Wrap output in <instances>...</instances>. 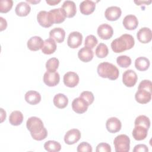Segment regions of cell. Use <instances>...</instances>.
Returning a JSON list of instances; mask_svg holds the SVG:
<instances>
[{
  "label": "cell",
  "instance_id": "cell-1",
  "mask_svg": "<svg viewBox=\"0 0 152 152\" xmlns=\"http://www.w3.org/2000/svg\"><path fill=\"white\" fill-rule=\"evenodd\" d=\"M26 126L32 138L36 141H42L48 135V131L44 126L43 121L38 117L29 118L26 122Z\"/></svg>",
  "mask_w": 152,
  "mask_h": 152
},
{
  "label": "cell",
  "instance_id": "cell-2",
  "mask_svg": "<svg viewBox=\"0 0 152 152\" xmlns=\"http://www.w3.org/2000/svg\"><path fill=\"white\" fill-rule=\"evenodd\" d=\"M135 44L133 36L129 34H124L114 39L111 43V48L115 53H121L131 49Z\"/></svg>",
  "mask_w": 152,
  "mask_h": 152
},
{
  "label": "cell",
  "instance_id": "cell-3",
  "mask_svg": "<svg viewBox=\"0 0 152 152\" xmlns=\"http://www.w3.org/2000/svg\"><path fill=\"white\" fill-rule=\"evenodd\" d=\"M97 71L100 77L111 80H116L119 75L118 68L115 65L107 62L100 63L97 66Z\"/></svg>",
  "mask_w": 152,
  "mask_h": 152
},
{
  "label": "cell",
  "instance_id": "cell-4",
  "mask_svg": "<svg viewBox=\"0 0 152 152\" xmlns=\"http://www.w3.org/2000/svg\"><path fill=\"white\" fill-rule=\"evenodd\" d=\"M116 152H128L130 150V139L125 134L116 136L113 140Z\"/></svg>",
  "mask_w": 152,
  "mask_h": 152
},
{
  "label": "cell",
  "instance_id": "cell-5",
  "mask_svg": "<svg viewBox=\"0 0 152 152\" xmlns=\"http://www.w3.org/2000/svg\"><path fill=\"white\" fill-rule=\"evenodd\" d=\"M138 80L136 72L132 69L126 70L122 74V82L124 84L128 87L135 86Z\"/></svg>",
  "mask_w": 152,
  "mask_h": 152
},
{
  "label": "cell",
  "instance_id": "cell-6",
  "mask_svg": "<svg viewBox=\"0 0 152 152\" xmlns=\"http://www.w3.org/2000/svg\"><path fill=\"white\" fill-rule=\"evenodd\" d=\"M43 80L44 83L49 87L56 86L60 81V76L58 72L46 71L44 75Z\"/></svg>",
  "mask_w": 152,
  "mask_h": 152
},
{
  "label": "cell",
  "instance_id": "cell-7",
  "mask_svg": "<svg viewBox=\"0 0 152 152\" xmlns=\"http://www.w3.org/2000/svg\"><path fill=\"white\" fill-rule=\"evenodd\" d=\"M83 41V35L78 31H72L68 35L67 39L68 46L72 49H75L79 47Z\"/></svg>",
  "mask_w": 152,
  "mask_h": 152
},
{
  "label": "cell",
  "instance_id": "cell-8",
  "mask_svg": "<svg viewBox=\"0 0 152 152\" xmlns=\"http://www.w3.org/2000/svg\"><path fill=\"white\" fill-rule=\"evenodd\" d=\"M37 20L39 24L43 27H49L53 24L49 12L42 10L37 15Z\"/></svg>",
  "mask_w": 152,
  "mask_h": 152
},
{
  "label": "cell",
  "instance_id": "cell-9",
  "mask_svg": "<svg viewBox=\"0 0 152 152\" xmlns=\"http://www.w3.org/2000/svg\"><path fill=\"white\" fill-rule=\"evenodd\" d=\"M72 109L77 113H83L87 111L89 106L88 103L82 97L75 98L72 102Z\"/></svg>",
  "mask_w": 152,
  "mask_h": 152
},
{
  "label": "cell",
  "instance_id": "cell-10",
  "mask_svg": "<svg viewBox=\"0 0 152 152\" xmlns=\"http://www.w3.org/2000/svg\"><path fill=\"white\" fill-rule=\"evenodd\" d=\"M97 34L103 40H107L110 39L113 34V30L111 26L107 24H102L97 28Z\"/></svg>",
  "mask_w": 152,
  "mask_h": 152
},
{
  "label": "cell",
  "instance_id": "cell-11",
  "mask_svg": "<svg viewBox=\"0 0 152 152\" xmlns=\"http://www.w3.org/2000/svg\"><path fill=\"white\" fill-rule=\"evenodd\" d=\"M79 80L78 75L72 71H69L65 73L63 78L64 84L66 87L71 88L77 86L79 83Z\"/></svg>",
  "mask_w": 152,
  "mask_h": 152
},
{
  "label": "cell",
  "instance_id": "cell-12",
  "mask_svg": "<svg viewBox=\"0 0 152 152\" xmlns=\"http://www.w3.org/2000/svg\"><path fill=\"white\" fill-rule=\"evenodd\" d=\"M81 138V132L77 129L68 131L64 136V141L66 144L72 145L77 142Z\"/></svg>",
  "mask_w": 152,
  "mask_h": 152
},
{
  "label": "cell",
  "instance_id": "cell-13",
  "mask_svg": "<svg viewBox=\"0 0 152 152\" xmlns=\"http://www.w3.org/2000/svg\"><path fill=\"white\" fill-rule=\"evenodd\" d=\"M122 11L120 7L117 6H111L107 7L104 12V16L109 21H116L121 15Z\"/></svg>",
  "mask_w": 152,
  "mask_h": 152
},
{
  "label": "cell",
  "instance_id": "cell-14",
  "mask_svg": "<svg viewBox=\"0 0 152 152\" xmlns=\"http://www.w3.org/2000/svg\"><path fill=\"white\" fill-rule=\"evenodd\" d=\"M106 127L109 132L116 133L121 130L122 124L118 118L116 117H111L106 121Z\"/></svg>",
  "mask_w": 152,
  "mask_h": 152
},
{
  "label": "cell",
  "instance_id": "cell-15",
  "mask_svg": "<svg viewBox=\"0 0 152 152\" xmlns=\"http://www.w3.org/2000/svg\"><path fill=\"white\" fill-rule=\"evenodd\" d=\"M49 13L51 15L53 23L59 24L65 21L66 16L62 8H58L50 10Z\"/></svg>",
  "mask_w": 152,
  "mask_h": 152
},
{
  "label": "cell",
  "instance_id": "cell-16",
  "mask_svg": "<svg viewBox=\"0 0 152 152\" xmlns=\"http://www.w3.org/2000/svg\"><path fill=\"white\" fill-rule=\"evenodd\" d=\"M44 44V41L40 36H34L28 39L27 43V48L32 51H37L42 49Z\"/></svg>",
  "mask_w": 152,
  "mask_h": 152
},
{
  "label": "cell",
  "instance_id": "cell-17",
  "mask_svg": "<svg viewBox=\"0 0 152 152\" xmlns=\"http://www.w3.org/2000/svg\"><path fill=\"white\" fill-rule=\"evenodd\" d=\"M137 37L138 40L141 43H148L151 40V30L148 27H142L138 31L137 33Z\"/></svg>",
  "mask_w": 152,
  "mask_h": 152
},
{
  "label": "cell",
  "instance_id": "cell-18",
  "mask_svg": "<svg viewBox=\"0 0 152 152\" xmlns=\"http://www.w3.org/2000/svg\"><path fill=\"white\" fill-rule=\"evenodd\" d=\"M122 24L126 30H135L138 25V20L137 17L133 14L126 15L122 21Z\"/></svg>",
  "mask_w": 152,
  "mask_h": 152
},
{
  "label": "cell",
  "instance_id": "cell-19",
  "mask_svg": "<svg viewBox=\"0 0 152 152\" xmlns=\"http://www.w3.org/2000/svg\"><path fill=\"white\" fill-rule=\"evenodd\" d=\"M61 8L64 10L66 17L71 18L75 16V15L76 14V12H77L76 5L75 2L72 1H69V0L65 1L63 2Z\"/></svg>",
  "mask_w": 152,
  "mask_h": 152
},
{
  "label": "cell",
  "instance_id": "cell-20",
  "mask_svg": "<svg viewBox=\"0 0 152 152\" xmlns=\"http://www.w3.org/2000/svg\"><path fill=\"white\" fill-rule=\"evenodd\" d=\"M136 101L141 104H145L150 102L151 99V93L142 89H138L135 94Z\"/></svg>",
  "mask_w": 152,
  "mask_h": 152
},
{
  "label": "cell",
  "instance_id": "cell-21",
  "mask_svg": "<svg viewBox=\"0 0 152 152\" xmlns=\"http://www.w3.org/2000/svg\"><path fill=\"white\" fill-rule=\"evenodd\" d=\"M96 8V3L90 0H85L80 4V12L84 15H89L94 12Z\"/></svg>",
  "mask_w": 152,
  "mask_h": 152
},
{
  "label": "cell",
  "instance_id": "cell-22",
  "mask_svg": "<svg viewBox=\"0 0 152 152\" xmlns=\"http://www.w3.org/2000/svg\"><path fill=\"white\" fill-rule=\"evenodd\" d=\"M94 53L91 49L84 46L81 48L78 52V58L83 62H88L93 58Z\"/></svg>",
  "mask_w": 152,
  "mask_h": 152
},
{
  "label": "cell",
  "instance_id": "cell-23",
  "mask_svg": "<svg viewBox=\"0 0 152 152\" xmlns=\"http://www.w3.org/2000/svg\"><path fill=\"white\" fill-rule=\"evenodd\" d=\"M25 100L30 104L35 105L41 100L40 94L34 90H29L26 92L24 96Z\"/></svg>",
  "mask_w": 152,
  "mask_h": 152
},
{
  "label": "cell",
  "instance_id": "cell-24",
  "mask_svg": "<svg viewBox=\"0 0 152 152\" xmlns=\"http://www.w3.org/2000/svg\"><path fill=\"white\" fill-rule=\"evenodd\" d=\"M49 37L57 43H62L65 39V31L61 27H55L50 31Z\"/></svg>",
  "mask_w": 152,
  "mask_h": 152
},
{
  "label": "cell",
  "instance_id": "cell-25",
  "mask_svg": "<svg viewBox=\"0 0 152 152\" xmlns=\"http://www.w3.org/2000/svg\"><path fill=\"white\" fill-rule=\"evenodd\" d=\"M148 134V129L141 125H136L132 131L133 138L137 141L144 140Z\"/></svg>",
  "mask_w": 152,
  "mask_h": 152
},
{
  "label": "cell",
  "instance_id": "cell-26",
  "mask_svg": "<svg viewBox=\"0 0 152 152\" xmlns=\"http://www.w3.org/2000/svg\"><path fill=\"white\" fill-rule=\"evenodd\" d=\"M31 7L26 2H20L15 8V11L17 15L20 17L27 16L30 12Z\"/></svg>",
  "mask_w": 152,
  "mask_h": 152
},
{
  "label": "cell",
  "instance_id": "cell-27",
  "mask_svg": "<svg viewBox=\"0 0 152 152\" xmlns=\"http://www.w3.org/2000/svg\"><path fill=\"white\" fill-rule=\"evenodd\" d=\"M56 49V44L55 40L51 38L44 40V44L42 48V52L46 55H50Z\"/></svg>",
  "mask_w": 152,
  "mask_h": 152
},
{
  "label": "cell",
  "instance_id": "cell-28",
  "mask_svg": "<svg viewBox=\"0 0 152 152\" xmlns=\"http://www.w3.org/2000/svg\"><path fill=\"white\" fill-rule=\"evenodd\" d=\"M54 105L59 109L65 108L68 103V97L62 93L56 94L53 99Z\"/></svg>",
  "mask_w": 152,
  "mask_h": 152
},
{
  "label": "cell",
  "instance_id": "cell-29",
  "mask_svg": "<svg viewBox=\"0 0 152 152\" xmlns=\"http://www.w3.org/2000/svg\"><path fill=\"white\" fill-rule=\"evenodd\" d=\"M150 65V62L149 59L144 56L138 57L135 61V67L140 71L147 70L149 68Z\"/></svg>",
  "mask_w": 152,
  "mask_h": 152
},
{
  "label": "cell",
  "instance_id": "cell-30",
  "mask_svg": "<svg viewBox=\"0 0 152 152\" xmlns=\"http://www.w3.org/2000/svg\"><path fill=\"white\" fill-rule=\"evenodd\" d=\"M23 115L19 110H14L12 112L9 116L10 123L14 126L20 125L23 121Z\"/></svg>",
  "mask_w": 152,
  "mask_h": 152
},
{
  "label": "cell",
  "instance_id": "cell-31",
  "mask_svg": "<svg viewBox=\"0 0 152 152\" xmlns=\"http://www.w3.org/2000/svg\"><path fill=\"white\" fill-rule=\"evenodd\" d=\"M45 149L49 152H58L61 149V145L58 141L49 140L44 144Z\"/></svg>",
  "mask_w": 152,
  "mask_h": 152
},
{
  "label": "cell",
  "instance_id": "cell-32",
  "mask_svg": "<svg viewBox=\"0 0 152 152\" xmlns=\"http://www.w3.org/2000/svg\"><path fill=\"white\" fill-rule=\"evenodd\" d=\"M96 55L99 58H105L109 53V49L107 45L103 43H100L95 50Z\"/></svg>",
  "mask_w": 152,
  "mask_h": 152
},
{
  "label": "cell",
  "instance_id": "cell-33",
  "mask_svg": "<svg viewBox=\"0 0 152 152\" xmlns=\"http://www.w3.org/2000/svg\"><path fill=\"white\" fill-rule=\"evenodd\" d=\"M134 125L135 126L141 125L148 129L150 126V121L147 116L145 115H140L136 118L134 122Z\"/></svg>",
  "mask_w": 152,
  "mask_h": 152
},
{
  "label": "cell",
  "instance_id": "cell-34",
  "mask_svg": "<svg viewBox=\"0 0 152 152\" xmlns=\"http://www.w3.org/2000/svg\"><path fill=\"white\" fill-rule=\"evenodd\" d=\"M59 62L56 58H51L49 59L46 63V68L48 71L53 72L58 68Z\"/></svg>",
  "mask_w": 152,
  "mask_h": 152
},
{
  "label": "cell",
  "instance_id": "cell-35",
  "mask_svg": "<svg viewBox=\"0 0 152 152\" xmlns=\"http://www.w3.org/2000/svg\"><path fill=\"white\" fill-rule=\"evenodd\" d=\"M131 59L126 55H120L116 58L118 65L122 68H127L131 64Z\"/></svg>",
  "mask_w": 152,
  "mask_h": 152
},
{
  "label": "cell",
  "instance_id": "cell-36",
  "mask_svg": "<svg viewBox=\"0 0 152 152\" xmlns=\"http://www.w3.org/2000/svg\"><path fill=\"white\" fill-rule=\"evenodd\" d=\"M12 5L13 1L12 0H1L0 1V12H8L12 8Z\"/></svg>",
  "mask_w": 152,
  "mask_h": 152
},
{
  "label": "cell",
  "instance_id": "cell-37",
  "mask_svg": "<svg viewBox=\"0 0 152 152\" xmlns=\"http://www.w3.org/2000/svg\"><path fill=\"white\" fill-rule=\"evenodd\" d=\"M97 43H98V40L96 37V36H94L93 34H90L86 37L84 45L87 48L93 49L96 46Z\"/></svg>",
  "mask_w": 152,
  "mask_h": 152
},
{
  "label": "cell",
  "instance_id": "cell-38",
  "mask_svg": "<svg viewBox=\"0 0 152 152\" xmlns=\"http://www.w3.org/2000/svg\"><path fill=\"white\" fill-rule=\"evenodd\" d=\"M80 97L84 99L88 103L89 105L91 104L94 100V97L93 93L91 91H83L80 94Z\"/></svg>",
  "mask_w": 152,
  "mask_h": 152
},
{
  "label": "cell",
  "instance_id": "cell-39",
  "mask_svg": "<svg viewBox=\"0 0 152 152\" xmlns=\"http://www.w3.org/2000/svg\"><path fill=\"white\" fill-rule=\"evenodd\" d=\"M77 151L78 152H92L93 149L91 145L89 143L87 142H82L78 145Z\"/></svg>",
  "mask_w": 152,
  "mask_h": 152
},
{
  "label": "cell",
  "instance_id": "cell-40",
  "mask_svg": "<svg viewBox=\"0 0 152 152\" xmlns=\"http://www.w3.org/2000/svg\"><path fill=\"white\" fill-rule=\"evenodd\" d=\"M151 81L148 80H144L140 82L138 89H142L151 93Z\"/></svg>",
  "mask_w": 152,
  "mask_h": 152
},
{
  "label": "cell",
  "instance_id": "cell-41",
  "mask_svg": "<svg viewBox=\"0 0 152 152\" xmlns=\"http://www.w3.org/2000/svg\"><path fill=\"white\" fill-rule=\"evenodd\" d=\"M110 145L106 142H101L99 144L96 149V152H111Z\"/></svg>",
  "mask_w": 152,
  "mask_h": 152
},
{
  "label": "cell",
  "instance_id": "cell-42",
  "mask_svg": "<svg viewBox=\"0 0 152 152\" xmlns=\"http://www.w3.org/2000/svg\"><path fill=\"white\" fill-rule=\"evenodd\" d=\"M148 151V148L147 146L145 144H142L136 145L133 149L134 152H147Z\"/></svg>",
  "mask_w": 152,
  "mask_h": 152
},
{
  "label": "cell",
  "instance_id": "cell-43",
  "mask_svg": "<svg viewBox=\"0 0 152 152\" xmlns=\"http://www.w3.org/2000/svg\"><path fill=\"white\" fill-rule=\"evenodd\" d=\"M0 27H1V31H3L5 30L7 27V22L5 19H4L3 17H0Z\"/></svg>",
  "mask_w": 152,
  "mask_h": 152
},
{
  "label": "cell",
  "instance_id": "cell-44",
  "mask_svg": "<svg viewBox=\"0 0 152 152\" xmlns=\"http://www.w3.org/2000/svg\"><path fill=\"white\" fill-rule=\"evenodd\" d=\"M61 2L60 0H46V2L49 5H55Z\"/></svg>",
  "mask_w": 152,
  "mask_h": 152
},
{
  "label": "cell",
  "instance_id": "cell-45",
  "mask_svg": "<svg viewBox=\"0 0 152 152\" xmlns=\"http://www.w3.org/2000/svg\"><path fill=\"white\" fill-rule=\"evenodd\" d=\"M6 112L2 109V108H1V122H2L6 118Z\"/></svg>",
  "mask_w": 152,
  "mask_h": 152
},
{
  "label": "cell",
  "instance_id": "cell-46",
  "mask_svg": "<svg viewBox=\"0 0 152 152\" xmlns=\"http://www.w3.org/2000/svg\"><path fill=\"white\" fill-rule=\"evenodd\" d=\"M134 2L135 3H136L137 5H141L142 4H146V5H148V4H150L151 2V1H134Z\"/></svg>",
  "mask_w": 152,
  "mask_h": 152
},
{
  "label": "cell",
  "instance_id": "cell-47",
  "mask_svg": "<svg viewBox=\"0 0 152 152\" xmlns=\"http://www.w3.org/2000/svg\"><path fill=\"white\" fill-rule=\"evenodd\" d=\"M26 2H30L31 4H37V3H39L40 2V1H31V0H26Z\"/></svg>",
  "mask_w": 152,
  "mask_h": 152
}]
</instances>
